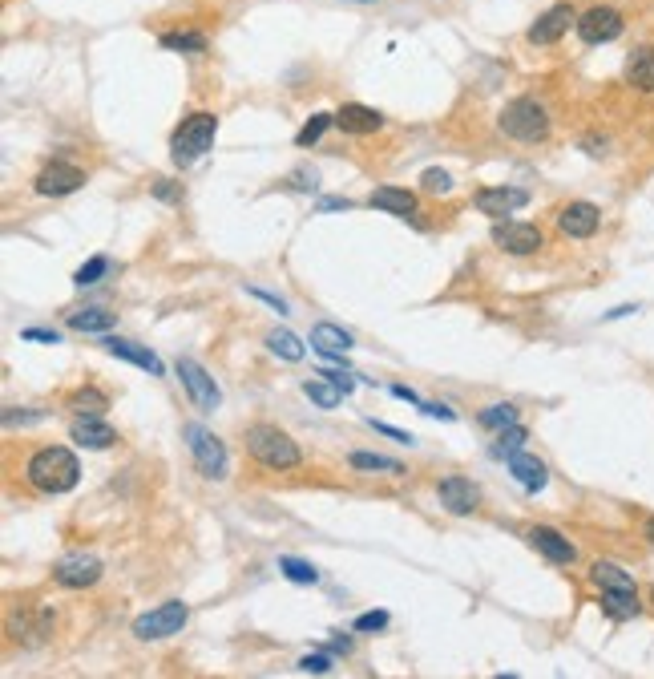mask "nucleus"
I'll return each instance as SVG.
<instances>
[{"instance_id":"nucleus-24","label":"nucleus","mask_w":654,"mask_h":679,"mask_svg":"<svg viewBox=\"0 0 654 679\" xmlns=\"http://www.w3.org/2000/svg\"><path fill=\"white\" fill-rule=\"evenodd\" d=\"M602 611H606L610 619H618V623L634 619V615L642 611V603H638V591H602Z\"/></svg>"},{"instance_id":"nucleus-11","label":"nucleus","mask_w":654,"mask_h":679,"mask_svg":"<svg viewBox=\"0 0 654 679\" xmlns=\"http://www.w3.org/2000/svg\"><path fill=\"white\" fill-rule=\"evenodd\" d=\"M570 25H578V13H574L570 5H554V9H545V13L529 25V41H533V45H554V41H562V37L570 33Z\"/></svg>"},{"instance_id":"nucleus-12","label":"nucleus","mask_w":654,"mask_h":679,"mask_svg":"<svg viewBox=\"0 0 654 679\" xmlns=\"http://www.w3.org/2000/svg\"><path fill=\"white\" fill-rule=\"evenodd\" d=\"M493 243H497L501 251H509V255H533V251L541 247V231H537L533 223H513V219H505V223L493 227Z\"/></svg>"},{"instance_id":"nucleus-37","label":"nucleus","mask_w":654,"mask_h":679,"mask_svg":"<svg viewBox=\"0 0 654 679\" xmlns=\"http://www.w3.org/2000/svg\"><path fill=\"white\" fill-rule=\"evenodd\" d=\"M420 182H424V190H428V194H449V190H453V178H449L445 170H424V178H420Z\"/></svg>"},{"instance_id":"nucleus-19","label":"nucleus","mask_w":654,"mask_h":679,"mask_svg":"<svg viewBox=\"0 0 654 679\" xmlns=\"http://www.w3.org/2000/svg\"><path fill=\"white\" fill-rule=\"evenodd\" d=\"M336 126H340L344 134H376V130L384 126V118H380L372 106L348 102V106H340V114H336Z\"/></svg>"},{"instance_id":"nucleus-44","label":"nucleus","mask_w":654,"mask_h":679,"mask_svg":"<svg viewBox=\"0 0 654 679\" xmlns=\"http://www.w3.org/2000/svg\"><path fill=\"white\" fill-rule=\"evenodd\" d=\"M420 413H428V417H441V421H457V413H453L449 405H428V401H424V405H420Z\"/></svg>"},{"instance_id":"nucleus-35","label":"nucleus","mask_w":654,"mask_h":679,"mask_svg":"<svg viewBox=\"0 0 654 679\" xmlns=\"http://www.w3.org/2000/svg\"><path fill=\"white\" fill-rule=\"evenodd\" d=\"M105 271H109V259H105V255H93L89 263H81V267L73 271V283H77V287H89V283H97Z\"/></svg>"},{"instance_id":"nucleus-36","label":"nucleus","mask_w":654,"mask_h":679,"mask_svg":"<svg viewBox=\"0 0 654 679\" xmlns=\"http://www.w3.org/2000/svg\"><path fill=\"white\" fill-rule=\"evenodd\" d=\"M525 437H529V433H525L521 425H509V429H501V441H497V453H501V457H509V453H517V449L525 445Z\"/></svg>"},{"instance_id":"nucleus-15","label":"nucleus","mask_w":654,"mask_h":679,"mask_svg":"<svg viewBox=\"0 0 654 679\" xmlns=\"http://www.w3.org/2000/svg\"><path fill=\"white\" fill-rule=\"evenodd\" d=\"M598 223H602V215H598L594 203H570V207H562V215H558V227H562V235H570V239H590V235L598 231Z\"/></svg>"},{"instance_id":"nucleus-4","label":"nucleus","mask_w":654,"mask_h":679,"mask_svg":"<svg viewBox=\"0 0 654 679\" xmlns=\"http://www.w3.org/2000/svg\"><path fill=\"white\" fill-rule=\"evenodd\" d=\"M501 134L517 138V142H541L545 134H550V114H545L541 102H533V97H517V102H509L497 118Z\"/></svg>"},{"instance_id":"nucleus-10","label":"nucleus","mask_w":654,"mask_h":679,"mask_svg":"<svg viewBox=\"0 0 654 679\" xmlns=\"http://www.w3.org/2000/svg\"><path fill=\"white\" fill-rule=\"evenodd\" d=\"M53 578L61 582V587H69V591H85V587H93V582L101 578V562L93 554H69V558H61L53 566Z\"/></svg>"},{"instance_id":"nucleus-16","label":"nucleus","mask_w":654,"mask_h":679,"mask_svg":"<svg viewBox=\"0 0 654 679\" xmlns=\"http://www.w3.org/2000/svg\"><path fill=\"white\" fill-rule=\"evenodd\" d=\"M529 546H533L537 554H545L550 562H562V566L578 558L574 542H570V538H562V534H558V530H550V526H533V530H529Z\"/></svg>"},{"instance_id":"nucleus-14","label":"nucleus","mask_w":654,"mask_h":679,"mask_svg":"<svg viewBox=\"0 0 654 679\" xmlns=\"http://www.w3.org/2000/svg\"><path fill=\"white\" fill-rule=\"evenodd\" d=\"M436 494H441V506L449 510V514H473L477 510V502H481V490L469 481V477H445L441 485H436Z\"/></svg>"},{"instance_id":"nucleus-7","label":"nucleus","mask_w":654,"mask_h":679,"mask_svg":"<svg viewBox=\"0 0 654 679\" xmlns=\"http://www.w3.org/2000/svg\"><path fill=\"white\" fill-rule=\"evenodd\" d=\"M178 380H182V388L190 393L194 409H202V413H214L218 405H223V393H218L214 376H210V372H206L198 360H178Z\"/></svg>"},{"instance_id":"nucleus-42","label":"nucleus","mask_w":654,"mask_h":679,"mask_svg":"<svg viewBox=\"0 0 654 679\" xmlns=\"http://www.w3.org/2000/svg\"><path fill=\"white\" fill-rule=\"evenodd\" d=\"M376 433H384V437H392V441H400V445H412L416 437L412 433H404V429H392V425H384V421H368Z\"/></svg>"},{"instance_id":"nucleus-38","label":"nucleus","mask_w":654,"mask_h":679,"mask_svg":"<svg viewBox=\"0 0 654 679\" xmlns=\"http://www.w3.org/2000/svg\"><path fill=\"white\" fill-rule=\"evenodd\" d=\"M299 671L303 675H327V671H332V659H327V655H303Z\"/></svg>"},{"instance_id":"nucleus-13","label":"nucleus","mask_w":654,"mask_h":679,"mask_svg":"<svg viewBox=\"0 0 654 679\" xmlns=\"http://www.w3.org/2000/svg\"><path fill=\"white\" fill-rule=\"evenodd\" d=\"M477 211L481 215H493V219H501V215H513V211H521L525 203H529V194L525 190H517V186H485V190H477Z\"/></svg>"},{"instance_id":"nucleus-51","label":"nucleus","mask_w":654,"mask_h":679,"mask_svg":"<svg viewBox=\"0 0 654 679\" xmlns=\"http://www.w3.org/2000/svg\"><path fill=\"white\" fill-rule=\"evenodd\" d=\"M650 603H654V591H650Z\"/></svg>"},{"instance_id":"nucleus-40","label":"nucleus","mask_w":654,"mask_h":679,"mask_svg":"<svg viewBox=\"0 0 654 679\" xmlns=\"http://www.w3.org/2000/svg\"><path fill=\"white\" fill-rule=\"evenodd\" d=\"M154 199H162V203H178V199H182V186H174L170 178H162V182H154Z\"/></svg>"},{"instance_id":"nucleus-49","label":"nucleus","mask_w":654,"mask_h":679,"mask_svg":"<svg viewBox=\"0 0 654 679\" xmlns=\"http://www.w3.org/2000/svg\"><path fill=\"white\" fill-rule=\"evenodd\" d=\"M630 312H634V308H630V304H626V308H614V312H610V316H606V320H622V316H630Z\"/></svg>"},{"instance_id":"nucleus-27","label":"nucleus","mask_w":654,"mask_h":679,"mask_svg":"<svg viewBox=\"0 0 654 679\" xmlns=\"http://www.w3.org/2000/svg\"><path fill=\"white\" fill-rule=\"evenodd\" d=\"M69 328H73V332H109V328H114V312H105V308L73 312V316H69Z\"/></svg>"},{"instance_id":"nucleus-41","label":"nucleus","mask_w":654,"mask_h":679,"mask_svg":"<svg viewBox=\"0 0 654 679\" xmlns=\"http://www.w3.org/2000/svg\"><path fill=\"white\" fill-rule=\"evenodd\" d=\"M21 340H33V344H61V336H57V332H49V328H25V332H21Z\"/></svg>"},{"instance_id":"nucleus-31","label":"nucleus","mask_w":654,"mask_h":679,"mask_svg":"<svg viewBox=\"0 0 654 679\" xmlns=\"http://www.w3.org/2000/svg\"><path fill=\"white\" fill-rule=\"evenodd\" d=\"M352 469H368V473H404L400 461L380 457V453H352Z\"/></svg>"},{"instance_id":"nucleus-26","label":"nucleus","mask_w":654,"mask_h":679,"mask_svg":"<svg viewBox=\"0 0 654 679\" xmlns=\"http://www.w3.org/2000/svg\"><path fill=\"white\" fill-rule=\"evenodd\" d=\"M303 393H307V401H315L319 409H336V405L348 397L344 388H340V384H332L327 376H323V380H307V384H303Z\"/></svg>"},{"instance_id":"nucleus-21","label":"nucleus","mask_w":654,"mask_h":679,"mask_svg":"<svg viewBox=\"0 0 654 679\" xmlns=\"http://www.w3.org/2000/svg\"><path fill=\"white\" fill-rule=\"evenodd\" d=\"M368 203H372L376 211H388V215H400V219L416 215V194H412V190H400V186H380V190H372Z\"/></svg>"},{"instance_id":"nucleus-2","label":"nucleus","mask_w":654,"mask_h":679,"mask_svg":"<svg viewBox=\"0 0 654 679\" xmlns=\"http://www.w3.org/2000/svg\"><path fill=\"white\" fill-rule=\"evenodd\" d=\"M243 441H247V453H251L259 465H267V469H295V465L303 461L299 445H295L283 429H275V425H251Z\"/></svg>"},{"instance_id":"nucleus-1","label":"nucleus","mask_w":654,"mask_h":679,"mask_svg":"<svg viewBox=\"0 0 654 679\" xmlns=\"http://www.w3.org/2000/svg\"><path fill=\"white\" fill-rule=\"evenodd\" d=\"M25 477H29L33 490H41V494H69L73 485H77V477H81V465H77V457L69 449L45 445V449H37L29 457Z\"/></svg>"},{"instance_id":"nucleus-32","label":"nucleus","mask_w":654,"mask_h":679,"mask_svg":"<svg viewBox=\"0 0 654 679\" xmlns=\"http://www.w3.org/2000/svg\"><path fill=\"white\" fill-rule=\"evenodd\" d=\"M485 429H509V425H517V409L513 405H489V409H481V417H477Z\"/></svg>"},{"instance_id":"nucleus-47","label":"nucleus","mask_w":654,"mask_h":679,"mask_svg":"<svg viewBox=\"0 0 654 679\" xmlns=\"http://www.w3.org/2000/svg\"><path fill=\"white\" fill-rule=\"evenodd\" d=\"M348 207H352L348 199H323L319 203V211H348Z\"/></svg>"},{"instance_id":"nucleus-39","label":"nucleus","mask_w":654,"mask_h":679,"mask_svg":"<svg viewBox=\"0 0 654 679\" xmlns=\"http://www.w3.org/2000/svg\"><path fill=\"white\" fill-rule=\"evenodd\" d=\"M388 627V611H368L356 619V631H384Z\"/></svg>"},{"instance_id":"nucleus-34","label":"nucleus","mask_w":654,"mask_h":679,"mask_svg":"<svg viewBox=\"0 0 654 679\" xmlns=\"http://www.w3.org/2000/svg\"><path fill=\"white\" fill-rule=\"evenodd\" d=\"M162 49H182V53H202V49H206V37H202V33H166V37H162Z\"/></svg>"},{"instance_id":"nucleus-29","label":"nucleus","mask_w":654,"mask_h":679,"mask_svg":"<svg viewBox=\"0 0 654 679\" xmlns=\"http://www.w3.org/2000/svg\"><path fill=\"white\" fill-rule=\"evenodd\" d=\"M69 409H77L85 417H101L109 409V401H105V393H97V388H77V393L69 397Z\"/></svg>"},{"instance_id":"nucleus-9","label":"nucleus","mask_w":654,"mask_h":679,"mask_svg":"<svg viewBox=\"0 0 654 679\" xmlns=\"http://www.w3.org/2000/svg\"><path fill=\"white\" fill-rule=\"evenodd\" d=\"M81 186H85V174H81L77 166H69V162H49V166L33 178V190L45 194V199H61V194H73V190H81Z\"/></svg>"},{"instance_id":"nucleus-20","label":"nucleus","mask_w":654,"mask_h":679,"mask_svg":"<svg viewBox=\"0 0 654 679\" xmlns=\"http://www.w3.org/2000/svg\"><path fill=\"white\" fill-rule=\"evenodd\" d=\"M105 352H109V356H118V360H130V364H138V368H146L150 376H162V360H158L150 348L134 344V340H118V336H109V340H105Z\"/></svg>"},{"instance_id":"nucleus-46","label":"nucleus","mask_w":654,"mask_h":679,"mask_svg":"<svg viewBox=\"0 0 654 679\" xmlns=\"http://www.w3.org/2000/svg\"><path fill=\"white\" fill-rule=\"evenodd\" d=\"M392 397H400V401H408V405H424V401L412 393V388H404V384H396V388H392Z\"/></svg>"},{"instance_id":"nucleus-45","label":"nucleus","mask_w":654,"mask_h":679,"mask_svg":"<svg viewBox=\"0 0 654 679\" xmlns=\"http://www.w3.org/2000/svg\"><path fill=\"white\" fill-rule=\"evenodd\" d=\"M251 296L263 300V304H271V308H279V312H287V304H283L279 296H271V291H263V287H251Z\"/></svg>"},{"instance_id":"nucleus-48","label":"nucleus","mask_w":654,"mask_h":679,"mask_svg":"<svg viewBox=\"0 0 654 679\" xmlns=\"http://www.w3.org/2000/svg\"><path fill=\"white\" fill-rule=\"evenodd\" d=\"M332 651H344V655H348V651H352V639H348V635H336V639H332Z\"/></svg>"},{"instance_id":"nucleus-8","label":"nucleus","mask_w":654,"mask_h":679,"mask_svg":"<svg viewBox=\"0 0 654 679\" xmlns=\"http://www.w3.org/2000/svg\"><path fill=\"white\" fill-rule=\"evenodd\" d=\"M574 29H578V37H582L586 45H606V41L622 37V13L610 9V5H598V9L582 13Z\"/></svg>"},{"instance_id":"nucleus-5","label":"nucleus","mask_w":654,"mask_h":679,"mask_svg":"<svg viewBox=\"0 0 654 679\" xmlns=\"http://www.w3.org/2000/svg\"><path fill=\"white\" fill-rule=\"evenodd\" d=\"M182 437H186V445H190L194 465H198V473H202V477H210V481H223V477H227V469H231V461H227V445L218 441L210 429H202V425H186V429H182Z\"/></svg>"},{"instance_id":"nucleus-3","label":"nucleus","mask_w":654,"mask_h":679,"mask_svg":"<svg viewBox=\"0 0 654 679\" xmlns=\"http://www.w3.org/2000/svg\"><path fill=\"white\" fill-rule=\"evenodd\" d=\"M214 134H218V118H214V114H206V110L190 114V118L174 130V138H170V154H174V162H178V166L198 162V158L214 146Z\"/></svg>"},{"instance_id":"nucleus-30","label":"nucleus","mask_w":654,"mask_h":679,"mask_svg":"<svg viewBox=\"0 0 654 679\" xmlns=\"http://www.w3.org/2000/svg\"><path fill=\"white\" fill-rule=\"evenodd\" d=\"M279 570H283L291 582H299V587H315V582H319V570H315L311 562H303V558H291V554L279 558Z\"/></svg>"},{"instance_id":"nucleus-43","label":"nucleus","mask_w":654,"mask_h":679,"mask_svg":"<svg viewBox=\"0 0 654 679\" xmlns=\"http://www.w3.org/2000/svg\"><path fill=\"white\" fill-rule=\"evenodd\" d=\"M323 376L332 380V384H340L344 393H352V388H356V372H323Z\"/></svg>"},{"instance_id":"nucleus-25","label":"nucleus","mask_w":654,"mask_h":679,"mask_svg":"<svg viewBox=\"0 0 654 679\" xmlns=\"http://www.w3.org/2000/svg\"><path fill=\"white\" fill-rule=\"evenodd\" d=\"M590 578L598 582L602 591H634V578H630V574H626L618 562H594Z\"/></svg>"},{"instance_id":"nucleus-17","label":"nucleus","mask_w":654,"mask_h":679,"mask_svg":"<svg viewBox=\"0 0 654 679\" xmlns=\"http://www.w3.org/2000/svg\"><path fill=\"white\" fill-rule=\"evenodd\" d=\"M69 437H73V441H77L81 449H109V445L118 441V433L109 429V425H105L101 417H85V413H81V417L73 421Z\"/></svg>"},{"instance_id":"nucleus-6","label":"nucleus","mask_w":654,"mask_h":679,"mask_svg":"<svg viewBox=\"0 0 654 679\" xmlns=\"http://www.w3.org/2000/svg\"><path fill=\"white\" fill-rule=\"evenodd\" d=\"M186 619H190V607L186 603H162V607H154V611H146L138 623H134V635L138 639H170V635H178L182 627H186Z\"/></svg>"},{"instance_id":"nucleus-22","label":"nucleus","mask_w":654,"mask_h":679,"mask_svg":"<svg viewBox=\"0 0 654 679\" xmlns=\"http://www.w3.org/2000/svg\"><path fill=\"white\" fill-rule=\"evenodd\" d=\"M626 81L638 89V93H654V45H642L630 53L626 61Z\"/></svg>"},{"instance_id":"nucleus-18","label":"nucleus","mask_w":654,"mask_h":679,"mask_svg":"<svg viewBox=\"0 0 654 679\" xmlns=\"http://www.w3.org/2000/svg\"><path fill=\"white\" fill-rule=\"evenodd\" d=\"M505 461H509V473H513L521 485H525L529 494L545 490V481H550V469H545L537 457H529V453H521V449H517V453H509Z\"/></svg>"},{"instance_id":"nucleus-50","label":"nucleus","mask_w":654,"mask_h":679,"mask_svg":"<svg viewBox=\"0 0 654 679\" xmlns=\"http://www.w3.org/2000/svg\"><path fill=\"white\" fill-rule=\"evenodd\" d=\"M646 538H650V542H654V518H650V522H646Z\"/></svg>"},{"instance_id":"nucleus-33","label":"nucleus","mask_w":654,"mask_h":679,"mask_svg":"<svg viewBox=\"0 0 654 679\" xmlns=\"http://www.w3.org/2000/svg\"><path fill=\"white\" fill-rule=\"evenodd\" d=\"M327 126H336V114H315V118H311V122L295 134V142H299V146H315V142L323 138V130H327Z\"/></svg>"},{"instance_id":"nucleus-28","label":"nucleus","mask_w":654,"mask_h":679,"mask_svg":"<svg viewBox=\"0 0 654 679\" xmlns=\"http://www.w3.org/2000/svg\"><path fill=\"white\" fill-rule=\"evenodd\" d=\"M267 348H271L275 356H283V360H291V364H295V360H303V352H307V348L299 344V336H291L287 328H275V332L267 336Z\"/></svg>"},{"instance_id":"nucleus-23","label":"nucleus","mask_w":654,"mask_h":679,"mask_svg":"<svg viewBox=\"0 0 654 679\" xmlns=\"http://www.w3.org/2000/svg\"><path fill=\"white\" fill-rule=\"evenodd\" d=\"M311 348L319 356H344V352H352V336L344 328H336V324H315L311 328Z\"/></svg>"}]
</instances>
